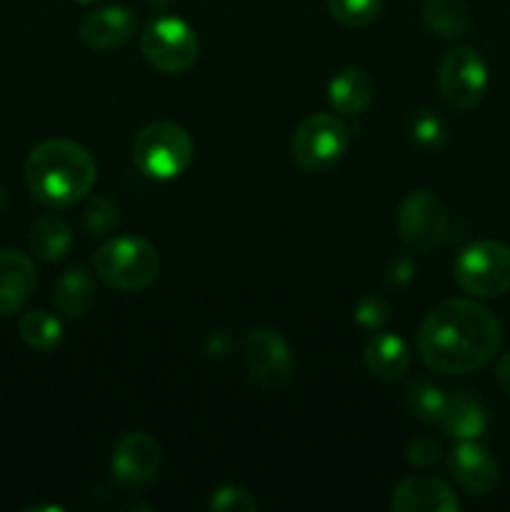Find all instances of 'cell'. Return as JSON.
I'll return each mask as SVG.
<instances>
[{"instance_id":"cell-26","label":"cell","mask_w":510,"mask_h":512,"mask_svg":"<svg viewBox=\"0 0 510 512\" xmlns=\"http://www.w3.org/2000/svg\"><path fill=\"white\" fill-rule=\"evenodd\" d=\"M413 140L423 150L440 148L445 140V123L440 115H435L433 110H425L418 118L413 120Z\"/></svg>"},{"instance_id":"cell-10","label":"cell","mask_w":510,"mask_h":512,"mask_svg":"<svg viewBox=\"0 0 510 512\" xmlns=\"http://www.w3.org/2000/svg\"><path fill=\"white\" fill-rule=\"evenodd\" d=\"M448 230V208L433 190H413L400 200L398 233L410 248L430 250Z\"/></svg>"},{"instance_id":"cell-12","label":"cell","mask_w":510,"mask_h":512,"mask_svg":"<svg viewBox=\"0 0 510 512\" xmlns=\"http://www.w3.org/2000/svg\"><path fill=\"white\" fill-rule=\"evenodd\" d=\"M448 470L470 495H490L500 483L498 463L478 440H460L448 455Z\"/></svg>"},{"instance_id":"cell-29","label":"cell","mask_w":510,"mask_h":512,"mask_svg":"<svg viewBox=\"0 0 510 512\" xmlns=\"http://www.w3.org/2000/svg\"><path fill=\"white\" fill-rule=\"evenodd\" d=\"M443 458V448L430 438H415L408 443V460L415 468L430 470L440 463Z\"/></svg>"},{"instance_id":"cell-14","label":"cell","mask_w":510,"mask_h":512,"mask_svg":"<svg viewBox=\"0 0 510 512\" xmlns=\"http://www.w3.org/2000/svg\"><path fill=\"white\" fill-rule=\"evenodd\" d=\"M35 265L20 250H0V318L20 313L35 290Z\"/></svg>"},{"instance_id":"cell-3","label":"cell","mask_w":510,"mask_h":512,"mask_svg":"<svg viewBox=\"0 0 510 512\" xmlns=\"http://www.w3.org/2000/svg\"><path fill=\"white\" fill-rule=\"evenodd\" d=\"M133 163L145 178L175 180L193 163V140L173 120L150 123L135 135Z\"/></svg>"},{"instance_id":"cell-9","label":"cell","mask_w":510,"mask_h":512,"mask_svg":"<svg viewBox=\"0 0 510 512\" xmlns=\"http://www.w3.org/2000/svg\"><path fill=\"white\" fill-rule=\"evenodd\" d=\"M245 368L250 378L268 393H278L293 375V355L275 328H253L243 343Z\"/></svg>"},{"instance_id":"cell-19","label":"cell","mask_w":510,"mask_h":512,"mask_svg":"<svg viewBox=\"0 0 510 512\" xmlns=\"http://www.w3.org/2000/svg\"><path fill=\"white\" fill-rule=\"evenodd\" d=\"M95 303V283L85 268H70L58 278L53 305L65 318H83Z\"/></svg>"},{"instance_id":"cell-13","label":"cell","mask_w":510,"mask_h":512,"mask_svg":"<svg viewBox=\"0 0 510 512\" xmlns=\"http://www.w3.org/2000/svg\"><path fill=\"white\" fill-rule=\"evenodd\" d=\"M395 512H458L460 500L450 485L435 475H408L400 480L390 498Z\"/></svg>"},{"instance_id":"cell-32","label":"cell","mask_w":510,"mask_h":512,"mask_svg":"<svg viewBox=\"0 0 510 512\" xmlns=\"http://www.w3.org/2000/svg\"><path fill=\"white\" fill-rule=\"evenodd\" d=\"M78 3H93V0H78Z\"/></svg>"},{"instance_id":"cell-24","label":"cell","mask_w":510,"mask_h":512,"mask_svg":"<svg viewBox=\"0 0 510 512\" xmlns=\"http://www.w3.org/2000/svg\"><path fill=\"white\" fill-rule=\"evenodd\" d=\"M383 0H328V10L338 23L348 28H363L380 15Z\"/></svg>"},{"instance_id":"cell-17","label":"cell","mask_w":510,"mask_h":512,"mask_svg":"<svg viewBox=\"0 0 510 512\" xmlns=\"http://www.w3.org/2000/svg\"><path fill=\"white\" fill-rule=\"evenodd\" d=\"M440 428L453 440H480L488 430V410L468 390H458L448 398L440 418Z\"/></svg>"},{"instance_id":"cell-1","label":"cell","mask_w":510,"mask_h":512,"mask_svg":"<svg viewBox=\"0 0 510 512\" xmlns=\"http://www.w3.org/2000/svg\"><path fill=\"white\" fill-rule=\"evenodd\" d=\"M503 343L500 320L485 305L450 298L425 315L418 333V353L430 370L468 375L488 365Z\"/></svg>"},{"instance_id":"cell-23","label":"cell","mask_w":510,"mask_h":512,"mask_svg":"<svg viewBox=\"0 0 510 512\" xmlns=\"http://www.w3.org/2000/svg\"><path fill=\"white\" fill-rule=\"evenodd\" d=\"M405 408L413 415L415 420L425 425H440L443 418L445 403H448V395L438 388V385L428 383V380H415L405 388L403 393Z\"/></svg>"},{"instance_id":"cell-5","label":"cell","mask_w":510,"mask_h":512,"mask_svg":"<svg viewBox=\"0 0 510 512\" xmlns=\"http://www.w3.org/2000/svg\"><path fill=\"white\" fill-rule=\"evenodd\" d=\"M350 133L353 130L338 115H308L295 128L293 140H290L295 165L303 168L305 173H325V170L335 168L348 153Z\"/></svg>"},{"instance_id":"cell-7","label":"cell","mask_w":510,"mask_h":512,"mask_svg":"<svg viewBox=\"0 0 510 512\" xmlns=\"http://www.w3.org/2000/svg\"><path fill=\"white\" fill-rule=\"evenodd\" d=\"M140 50L155 70L168 75L185 73L198 60V35L185 20L158 18L140 35Z\"/></svg>"},{"instance_id":"cell-27","label":"cell","mask_w":510,"mask_h":512,"mask_svg":"<svg viewBox=\"0 0 510 512\" xmlns=\"http://www.w3.org/2000/svg\"><path fill=\"white\" fill-rule=\"evenodd\" d=\"M210 510H218V512H253L258 508L253 495L243 488H235V485H223L213 493L208 503Z\"/></svg>"},{"instance_id":"cell-11","label":"cell","mask_w":510,"mask_h":512,"mask_svg":"<svg viewBox=\"0 0 510 512\" xmlns=\"http://www.w3.org/2000/svg\"><path fill=\"white\" fill-rule=\"evenodd\" d=\"M160 465H163V453L158 440L148 433H128L113 448L110 473L128 488H143L158 478Z\"/></svg>"},{"instance_id":"cell-16","label":"cell","mask_w":510,"mask_h":512,"mask_svg":"<svg viewBox=\"0 0 510 512\" xmlns=\"http://www.w3.org/2000/svg\"><path fill=\"white\" fill-rule=\"evenodd\" d=\"M365 368L380 383H398L410 370V348L395 333L370 335L363 350Z\"/></svg>"},{"instance_id":"cell-22","label":"cell","mask_w":510,"mask_h":512,"mask_svg":"<svg viewBox=\"0 0 510 512\" xmlns=\"http://www.w3.org/2000/svg\"><path fill=\"white\" fill-rule=\"evenodd\" d=\"M18 330L23 343L35 353H53L63 340V325L48 310H28L20 315Z\"/></svg>"},{"instance_id":"cell-15","label":"cell","mask_w":510,"mask_h":512,"mask_svg":"<svg viewBox=\"0 0 510 512\" xmlns=\"http://www.w3.org/2000/svg\"><path fill=\"white\" fill-rule=\"evenodd\" d=\"M135 13L128 5H105L80 25V40L90 50H113L135 33Z\"/></svg>"},{"instance_id":"cell-21","label":"cell","mask_w":510,"mask_h":512,"mask_svg":"<svg viewBox=\"0 0 510 512\" xmlns=\"http://www.w3.org/2000/svg\"><path fill=\"white\" fill-rule=\"evenodd\" d=\"M423 23L440 38H458L468 33L473 18L463 0H428L423 5Z\"/></svg>"},{"instance_id":"cell-31","label":"cell","mask_w":510,"mask_h":512,"mask_svg":"<svg viewBox=\"0 0 510 512\" xmlns=\"http://www.w3.org/2000/svg\"><path fill=\"white\" fill-rule=\"evenodd\" d=\"M5 205H8V190H5V185L0 183V213L5 210Z\"/></svg>"},{"instance_id":"cell-18","label":"cell","mask_w":510,"mask_h":512,"mask_svg":"<svg viewBox=\"0 0 510 512\" xmlns=\"http://www.w3.org/2000/svg\"><path fill=\"white\" fill-rule=\"evenodd\" d=\"M375 95V83L368 70L343 68L328 83V100L340 115H360L370 108Z\"/></svg>"},{"instance_id":"cell-2","label":"cell","mask_w":510,"mask_h":512,"mask_svg":"<svg viewBox=\"0 0 510 512\" xmlns=\"http://www.w3.org/2000/svg\"><path fill=\"white\" fill-rule=\"evenodd\" d=\"M98 168L88 150L68 138L35 145L25 160V183L33 198L48 208H68L93 190Z\"/></svg>"},{"instance_id":"cell-20","label":"cell","mask_w":510,"mask_h":512,"mask_svg":"<svg viewBox=\"0 0 510 512\" xmlns=\"http://www.w3.org/2000/svg\"><path fill=\"white\" fill-rule=\"evenodd\" d=\"M30 253L45 263H58L73 248V230L60 215H40L28 235Z\"/></svg>"},{"instance_id":"cell-30","label":"cell","mask_w":510,"mask_h":512,"mask_svg":"<svg viewBox=\"0 0 510 512\" xmlns=\"http://www.w3.org/2000/svg\"><path fill=\"white\" fill-rule=\"evenodd\" d=\"M495 383L510 398V350L500 355L498 363H495Z\"/></svg>"},{"instance_id":"cell-25","label":"cell","mask_w":510,"mask_h":512,"mask_svg":"<svg viewBox=\"0 0 510 512\" xmlns=\"http://www.w3.org/2000/svg\"><path fill=\"white\" fill-rule=\"evenodd\" d=\"M83 223L93 238H103V235L113 233V228L118 225V203L108 195H98L85 208Z\"/></svg>"},{"instance_id":"cell-8","label":"cell","mask_w":510,"mask_h":512,"mask_svg":"<svg viewBox=\"0 0 510 512\" xmlns=\"http://www.w3.org/2000/svg\"><path fill=\"white\" fill-rule=\"evenodd\" d=\"M440 93L455 110H473L488 90V65L470 45H458L445 53L438 73Z\"/></svg>"},{"instance_id":"cell-28","label":"cell","mask_w":510,"mask_h":512,"mask_svg":"<svg viewBox=\"0 0 510 512\" xmlns=\"http://www.w3.org/2000/svg\"><path fill=\"white\" fill-rule=\"evenodd\" d=\"M353 318L360 328L375 330L390 318V305L385 303V298H380V295H365V298L355 305Z\"/></svg>"},{"instance_id":"cell-4","label":"cell","mask_w":510,"mask_h":512,"mask_svg":"<svg viewBox=\"0 0 510 512\" xmlns=\"http://www.w3.org/2000/svg\"><path fill=\"white\" fill-rule=\"evenodd\" d=\"M95 273L110 288L135 293L155 283L160 270V258L153 245L138 235H120L108 240L93 255Z\"/></svg>"},{"instance_id":"cell-6","label":"cell","mask_w":510,"mask_h":512,"mask_svg":"<svg viewBox=\"0 0 510 512\" xmlns=\"http://www.w3.org/2000/svg\"><path fill=\"white\" fill-rule=\"evenodd\" d=\"M453 273L468 295L500 298L510 290V245L498 240H478L460 250Z\"/></svg>"}]
</instances>
